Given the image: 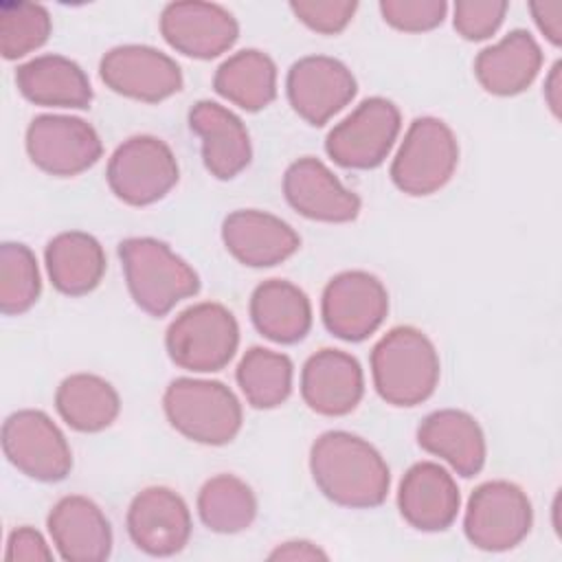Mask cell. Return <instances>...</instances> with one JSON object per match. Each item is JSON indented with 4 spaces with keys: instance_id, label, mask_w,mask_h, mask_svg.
I'll use <instances>...</instances> for the list:
<instances>
[{
    "instance_id": "cell-7",
    "label": "cell",
    "mask_w": 562,
    "mask_h": 562,
    "mask_svg": "<svg viewBox=\"0 0 562 562\" xmlns=\"http://www.w3.org/2000/svg\"><path fill=\"white\" fill-rule=\"evenodd\" d=\"M180 169L171 147L149 134L123 140L108 160L105 180L112 193L130 206L162 200L178 182Z\"/></svg>"
},
{
    "instance_id": "cell-22",
    "label": "cell",
    "mask_w": 562,
    "mask_h": 562,
    "mask_svg": "<svg viewBox=\"0 0 562 562\" xmlns=\"http://www.w3.org/2000/svg\"><path fill=\"white\" fill-rule=\"evenodd\" d=\"M189 127L202 143L204 167L217 180H231L250 165V134L228 108L215 101H198L189 112Z\"/></svg>"
},
{
    "instance_id": "cell-16",
    "label": "cell",
    "mask_w": 562,
    "mask_h": 562,
    "mask_svg": "<svg viewBox=\"0 0 562 562\" xmlns=\"http://www.w3.org/2000/svg\"><path fill=\"white\" fill-rule=\"evenodd\" d=\"M132 542L147 555H176L191 538V512L184 498L162 485L140 490L125 516Z\"/></svg>"
},
{
    "instance_id": "cell-11",
    "label": "cell",
    "mask_w": 562,
    "mask_h": 562,
    "mask_svg": "<svg viewBox=\"0 0 562 562\" xmlns=\"http://www.w3.org/2000/svg\"><path fill=\"white\" fill-rule=\"evenodd\" d=\"M389 292L382 281L364 270H345L323 290L321 316L327 331L347 342L369 338L384 323Z\"/></svg>"
},
{
    "instance_id": "cell-6",
    "label": "cell",
    "mask_w": 562,
    "mask_h": 562,
    "mask_svg": "<svg viewBox=\"0 0 562 562\" xmlns=\"http://www.w3.org/2000/svg\"><path fill=\"white\" fill-rule=\"evenodd\" d=\"M459 165L454 132L435 116L415 119L391 162V180L406 195H430L443 189Z\"/></svg>"
},
{
    "instance_id": "cell-17",
    "label": "cell",
    "mask_w": 562,
    "mask_h": 562,
    "mask_svg": "<svg viewBox=\"0 0 562 562\" xmlns=\"http://www.w3.org/2000/svg\"><path fill=\"white\" fill-rule=\"evenodd\" d=\"M283 195L299 215L314 222L345 224L360 213V198L314 156H303L285 169Z\"/></svg>"
},
{
    "instance_id": "cell-1",
    "label": "cell",
    "mask_w": 562,
    "mask_h": 562,
    "mask_svg": "<svg viewBox=\"0 0 562 562\" xmlns=\"http://www.w3.org/2000/svg\"><path fill=\"white\" fill-rule=\"evenodd\" d=\"M310 472L323 496L351 509L382 505L391 487L384 457L347 430H327L312 443Z\"/></svg>"
},
{
    "instance_id": "cell-4",
    "label": "cell",
    "mask_w": 562,
    "mask_h": 562,
    "mask_svg": "<svg viewBox=\"0 0 562 562\" xmlns=\"http://www.w3.org/2000/svg\"><path fill=\"white\" fill-rule=\"evenodd\" d=\"M167 422L187 439L204 446L231 443L241 430V404L217 380L176 378L162 395Z\"/></svg>"
},
{
    "instance_id": "cell-26",
    "label": "cell",
    "mask_w": 562,
    "mask_h": 562,
    "mask_svg": "<svg viewBox=\"0 0 562 562\" xmlns=\"http://www.w3.org/2000/svg\"><path fill=\"white\" fill-rule=\"evenodd\" d=\"M250 321L268 340L292 345L307 336L312 305L307 294L292 281L268 279L250 294Z\"/></svg>"
},
{
    "instance_id": "cell-15",
    "label": "cell",
    "mask_w": 562,
    "mask_h": 562,
    "mask_svg": "<svg viewBox=\"0 0 562 562\" xmlns=\"http://www.w3.org/2000/svg\"><path fill=\"white\" fill-rule=\"evenodd\" d=\"M160 35L165 42L193 59H215L239 37L235 15L215 2L184 0L169 2L160 13Z\"/></svg>"
},
{
    "instance_id": "cell-34",
    "label": "cell",
    "mask_w": 562,
    "mask_h": 562,
    "mask_svg": "<svg viewBox=\"0 0 562 562\" xmlns=\"http://www.w3.org/2000/svg\"><path fill=\"white\" fill-rule=\"evenodd\" d=\"M505 0H457L452 7L454 31L468 42H481L492 37L507 13Z\"/></svg>"
},
{
    "instance_id": "cell-3",
    "label": "cell",
    "mask_w": 562,
    "mask_h": 562,
    "mask_svg": "<svg viewBox=\"0 0 562 562\" xmlns=\"http://www.w3.org/2000/svg\"><path fill=\"white\" fill-rule=\"evenodd\" d=\"M125 283L134 303L149 316L169 314L182 299L198 294V272L165 241L130 237L119 244Z\"/></svg>"
},
{
    "instance_id": "cell-30",
    "label": "cell",
    "mask_w": 562,
    "mask_h": 562,
    "mask_svg": "<svg viewBox=\"0 0 562 562\" xmlns=\"http://www.w3.org/2000/svg\"><path fill=\"white\" fill-rule=\"evenodd\" d=\"M198 514L215 533H239L257 516V498L246 481L235 474L211 476L198 492Z\"/></svg>"
},
{
    "instance_id": "cell-28",
    "label": "cell",
    "mask_w": 562,
    "mask_h": 562,
    "mask_svg": "<svg viewBox=\"0 0 562 562\" xmlns=\"http://www.w3.org/2000/svg\"><path fill=\"white\" fill-rule=\"evenodd\" d=\"M213 88L233 105L259 112L277 97V66L263 50L244 48L217 66Z\"/></svg>"
},
{
    "instance_id": "cell-35",
    "label": "cell",
    "mask_w": 562,
    "mask_h": 562,
    "mask_svg": "<svg viewBox=\"0 0 562 562\" xmlns=\"http://www.w3.org/2000/svg\"><path fill=\"white\" fill-rule=\"evenodd\" d=\"M378 7L382 20L404 33L432 31L448 13L446 0H382Z\"/></svg>"
},
{
    "instance_id": "cell-39",
    "label": "cell",
    "mask_w": 562,
    "mask_h": 562,
    "mask_svg": "<svg viewBox=\"0 0 562 562\" xmlns=\"http://www.w3.org/2000/svg\"><path fill=\"white\" fill-rule=\"evenodd\" d=\"M268 558L270 560H327V553L307 540H290L279 544Z\"/></svg>"
},
{
    "instance_id": "cell-19",
    "label": "cell",
    "mask_w": 562,
    "mask_h": 562,
    "mask_svg": "<svg viewBox=\"0 0 562 562\" xmlns=\"http://www.w3.org/2000/svg\"><path fill=\"white\" fill-rule=\"evenodd\" d=\"M222 241L248 268H272L290 259L301 246L299 233L288 222L257 209L228 213L222 222Z\"/></svg>"
},
{
    "instance_id": "cell-8",
    "label": "cell",
    "mask_w": 562,
    "mask_h": 562,
    "mask_svg": "<svg viewBox=\"0 0 562 562\" xmlns=\"http://www.w3.org/2000/svg\"><path fill=\"white\" fill-rule=\"evenodd\" d=\"M400 127L397 105L384 97H369L329 130L325 151L345 169H375L391 154Z\"/></svg>"
},
{
    "instance_id": "cell-21",
    "label": "cell",
    "mask_w": 562,
    "mask_h": 562,
    "mask_svg": "<svg viewBox=\"0 0 562 562\" xmlns=\"http://www.w3.org/2000/svg\"><path fill=\"white\" fill-rule=\"evenodd\" d=\"M46 527L66 562H101L110 558V520L88 496L70 494L59 498L46 518Z\"/></svg>"
},
{
    "instance_id": "cell-5",
    "label": "cell",
    "mask_w": 562,
    "mask_h": 562,
    "mask_svg": "<svg viewBox=\"0 0 562 562\" xmlns=\"http://www.w3.org/2000/svg\"><path fill=\"white\" fill-rule=\"evenodd\" d=\"M239 345V325L228 307L204 301L180 312L165 334L171 362L195 373L224 369Z\"/></svg>"
},
{
    "instance_id": "cell-27",
    "label": "cell",
    "mask_w": 562,
    "mask_h": 562,
    "mask_svg": "<svg viewBox=\"0 0 562 562\" xmlns=\"http://www.w3.org/2000/svg\"><path fill=\"white\" fill-rule=\"evenodd\" d=\"M46 270L55 290L66 296L92 292L105 274V250L97 237L83 231L55 235L44 250Z\"/></svg>"
},
{
    "instance_id": "cell-40",
    "label": "cell",
    "mask_w": 562,
    "mask_h": 562,
    "mask_svg": "<svg viewBox=\"0 0 562 562\" xmlns=\"http://www.w3.org/2000/svg\"><path fill=\"white\" fill-rule=\"evenodd\" d=\"M544 101L555 119L562 114V64L555 61L544 79Z\"/></svg>"
},
{
    "instance_id": "cell-13",
    "label": "cell",
    "mask_w": 562,
    "mask_h": 562,
    "mask_svg": "<svg viewBox=\"0 0 562 562\" xmlns=\"http://www.w3.org/2000/svg\"><path fill=\"white\" fill-rule=\"evenodd\" d=\"M101 81L127 99L158 103L180 92L182 70L167 53L145 44L110 48L99 64Z\"/></svg>"
},
{
    "instance_id": "cell-24",
    "label": "cell",
    "mask_w": 562,
    "mask_h": 562,
    "mask_svg": "<svg viewBox=\"0 0 562 562\" xmlns=\"http://www.w3.org/2000/svg\"><path fill=\"white\" fill-rule=\"evenodd\" d=\"M540 66L542 50L536 37L525 29H514L501 42L476 55L474 77L485 92L514 97L533 83Z\"/></svg>"
},
{
    "instance_id": "cell-38",
    "label": "cell",
    "mask_w": 562,
    "mask_h": 562,
    "mask_svg": "<svg viewBox=\"0 0 562 562\" xmlns=\"http://www.w3.org/2000/svg\"><path fill=\"white\" fill-rule=\"evenodd\" d=\"M531 18L538 31L549 40V44H562V0H538L529 2Z\"/></svg>"
},
{
    "instance_id": "cell-33",
    "label": "cell",
    "mask_w": 562,
    "mask_h": 562,
    "mask_svg": "<svg viewBox=\"0 0 562 562\" xmlns=\"http://www.w3.org/2000/svg\"><path fill=\"white\" fill-rule=\"evenodd\" d=\"M53 20L44 4L37 2H2L0 4V53L7 61L20 59L50 37Z\"/></svg>"
},
{
    "instance_id": "cell-20",
    "label": "cell",
    "mask_w": 562,
    "mask_h": 562,
    "mask_svg": "<svg viewBox=\"0 0 562 562\" xmlns=\"http://www.w3.org/2000/svg\"><path fill=\"white\" fill-rule=\"evenodd\" d=\"M461 505L452 474L435 461H419L406 470L397 492L402 518L419 531L448 529Z\"/></svg>"
},
{
    "instance_id": "cell-12",
    "label": "cell",
    "mask_w": 562,
    "mask_h": 562,
    "mask_svg": "<svg viewBox=\"0 0 562 562\" xmlns=\"http://www.w3.org/2000/svg\"><path fill=\"white\" fill-rule=\"evenodd\" d=\"M26 154L48 176L72 178L90 169L103 154L97 130L66 114H40L26 127Z\"/></svg>"
},
{
    "instance_id": "cell-25",
    "label": "cell",
    "mask_w": 562,
    "mask_h": 562,
    "mask_svg": "<svg viewBox=\"0 0 562 562\" xmlns=\"http://www.w3.org/2000/svg\"><path fill=\"white\" fill-rule=\"evenodd\" d=\"M15 86L24 99L44 108L86 110L92 103V86L83 68L57 53L18 66Z\"/></svg>"
},
{
    "instance_id": "cell-37",
    "label": "cell",
    "mask_w": 562,
    "mask_h": 562,
    "mask_svg": "<svg viewBox=\"0 0 562 562\" xmlns=\"http://www.w3.org/2000/svg\"><path fill=\"white\" fill-rule=\"evenodd\" d=\"M4 558L11 562L18 560H26V562H37V560H53V551L48 549L46 540L42 538V533L33 527H18L15 531H11L9 540H7V551Z\"/></svg>"
},
{
    "instance_id": "cell-9",
    "label": "cell",
    "mask_w": 562,
    "mask_h": 562,
    "mask_svg": "<svg viewBox=\"0 0 562 562\" xmlns=\"http://www.w3.org/2000/svg\"><path fill=\"white\" fill-rule=\"evenodd\" d=\"M533 509L529 496L509 481L481 483L465 507V538L483 551H507L531 531Z\"/></svg>"
},
{
    "instance_id": "cell-2",
    "label": "cell",
    "mask_w": 562,
    "mask_h": 562,
    "mask_svg": "<svg viewBox=\"0 0 562 562\" xmlns=\"http://www.w3.org/2000/svg\"><path fill=\"white\" fill-rule=\"evenodd\" d=\"M441 364L432 340L417 327L389 329L371 351V375L378 395L391 406L426 402L439 382Z\"/></svg>"
},
{
    "instance_id": "cell-32",
    "label": "cell",
    "mask_w": 562,
    "mask_h": 562,
    "mask_svg": "<svg viewBox=\"0 0 562 562\" xmlns=\"http://www.w3.org/2000/svg\"><path fill=\"white\" fill-rule=\"evenodd\" d=\"M42 292L40 268L33 250L20 241L0 246V312L18 316L29 312Z\"/></svg>"
},
{
    "instance_id": "cell-29",
    "label": "cell",
    "mask_w": 562,
    "mask_h": 562,
    "mask_svg": "<svg viewBox=\"0 0 562 562\" xmlns=\"http://www.w3.org/2000/svg\"><path fill=\"white\" fill-rule=\"evenodd\" d=\"M55 408L72 430L101 432L119 417L121 400L116 389L101 375L72 373L59 382Z\"/></svg>"
},
{
    "instance_id": "cell-23",
    "label": "cell",
    "mask_w": 562,
    "mask_h": 562,
    "mask_svg": "<svg viewBox=\"0 0 562 562\" xmlns=\"http://www.w3.org/2000/svg\"><path fill=\"white\" fill-rule=\"evenodd\" d=\"M417 443L422 450L443 459L461 476H474L485 465V435L465 411L441 408L426 415L417 428Z\"/></svg>"
},
{
    "instance_id": "cell-14",
    "label": "cell",
    "mask_w": 562,
    "mask_h": 562,
    "mask_svg": "<svg viewBox=\"0 0 562 562\" xmlns=\"http://www.w3.org/2000/svg\"><path fill=\"white\" fill-rule=\"evenodd\" d=\"M285 92L292 110L310 125H325L358 92L353 72L334 57L307 55L288 70Z\"/></svg>"
},
{
    "instance_id": "cell-36",
    "label": "cell",
    "mask_w": 562,
    "mask_h": 562,
    "mask_svg": "<svg viewBox=\"0 0 562 562\" xmlns=\"http://www.w3.org/2000/svg\"><path fill=\"white\" fill-rule=\"evenodd\" d=\"M358 9V2L353 0H292L290 11L299 22H303L307 29L323 33V35H336L347 29V24L353 20Z\"/></svg>"
},
{
    "instance_id": "cell-10",
    "label": "cell",
    "mask_w": 562,
    "mask_h": 562,
    "mask_svg": "<svg viewBox=\"0 0 562 562\" xmlns=\"http://www.w3.org/2000/svg\"><path fill=\"white\" fill-rule=\"evenodd\" d=\"M2 450L13 468L42 483L64 481L72 470L70 446L44 411L11 413L2 424Z\"/></svg>"
},
{
    "instance_id": "cell-31",
    "label": "cell",
    "mask_w": 562,
    "mask_h": 562,
    "mask_svg": "<svg viewBox=\"0 0 562 562\" xmlns=\"http://www.w3.org/2000/svg\"><path fill=\"white\" fill-rule=\"evenodd\" d=\"M237 384L252 408L268 411L281 406L292 393L294 364L285 353L250 347L235 371Z\"/></svg>"
},
{
    "instance_id": "cell-18",
    "label": "cell",
    "mask_w": 562,
    "mask_h": 562,
    "mask_svg": "<svg viewBox=\"0 0 562 562\" xmlns=\"http://www.w3.org/2000/svg\"><path fill=\"white\" fill-rule=\"evenodd\" d=\"M303 402L318 415L342 417L351 413L364 395V373L360 362L340 349L312 353L301 371Z\"/></svg>"
}]
</instances>
